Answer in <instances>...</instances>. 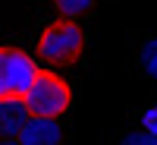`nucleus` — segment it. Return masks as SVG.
<instances>
[{"label":"nucleus","instance_id":"obj_1","mask_svg":"<svg viewBox=\"0 0 157 145\" xmlns=\"http://www.w3.org/2000/svg\"><path fill=\"white\" fill-rule=\"evenodd\" d=\"M85 44H88L85 29L75 19L60 16L38 38V57L44 63H50V66H69V63H75L85 54Z\"/></svg>","mask_w":157,"mask_h":145},{"label":"nucleus","instance_id":"obj_2","mask_svg":"<svg viewBox=\"0 0 157 145\" xmlns=\"http://www.w3.org/2000/svg\"><path fill=\"white\" fill-rule=\"evenodd\" d=\"M25 101V111L29 117H50V120H57L69 111L72 104V88L63 76L50 73V70H38L29 91L22 95Z\"/></svg>","mask_w":157,"mask_h":145},{"label":"nucleus","instance_id":"obj_3","mask_svg":"<svg viewBox=\"0 0 157 145\" xmlns=\"http://www.w3.org/2000/svg\"><path fill=\"white\" fill-rule=\"evenodd\" d=\"M38 66L35 57H29L19 47H0V101L22 98L29 91Z\"/></svg>","mask_w":157,"mask_h":145},{"label":"nucleus","instance_id":"obj_4","mask_svg":"<svg viewBox=\"0 0 157 145\" xmlns=\"http://www.w3.org/2000/svg\"><path fill=\"white\" fill-rule=\"evenodd\" d=\"M19 145H60L63 142V129L57 120L50 117H29L16 133Z\"/></svg>","mask_w":157,"mask_h":145},{"label":"nucleus","instance_id":"obj_5","mask_svg":"<svg viewBox=\"0 0 157 145\" xmlns=\"http://www.w3.org/2000/svg\"><path fill=\"white\" fill-rule=\"evenodd\" d=\"M29 120L22 98H6L0 101V139H16V133L22 129V123Z\"/></svg>","mask_w":157,"mask_h":145},{"label":"nucleus","instance_id":"obj_6","mask_svg":"<svg viewBox=\"0 0 157 145\" xmlns=\"http://www.w3.org/2000/svg\"><path fill=\"white\" fill-rule=\"evenodd\" d=\"M138 60H141V70H145L148 76H154V79H157V38H148V41L141 44Z\"/></svg>","mask_w":157,"mask_h":145},{"label":"nucleus","instance_id":"obj_7","mask_svg":"<svg viewBox=\"0 0 157 145\" xmlns=\"http://www.w3.org/2000/svg\"><path fill=\"white\" fill-rule=\"evenodd\" d=\"M54 6L60 10V16L75 19V16H82V13H88L94 6V0H54Z\"/></svg>","mask_w":157,"mask_h":145},{"label":"nucleus","instance_id":"obj_8","mask_svg":"<svg viewBox=\"0 0 157 145\" xmlns=\"http://www.w3.org/2000/svg\"><path fill=\"white\" fill-rule=\"evenodd\" d=\"M120 145H157V136H154V133H148V129H138V133L123 136V142H120Z\"/></svg>","mask_w":157,"mask_h":145},{"label":"nucleus","instance_id":"obj_9","mask_svg":"<svg viewBox=\"0 0 157 145\" xmlns=\"http://www.w3.org/2000/svg\"><path fill=\"white\" fill-rule=\"evenodd\" d=\"M141 129H148V133H154V136H157V104L145 114V126H141Z\"/></svg>","mask_w":157,"mask_h":145},{"label":"nucleus","instance_id":"obj_10","mask_svg":"<svg viewBox=\"0 0 157 145\" xmlns=\"http://www.w3.org/2000/svg\"><path fill=\"white\" fill-rule=\"evenodd\" d=\"M0 145H19V139H0Z\"/></svg>","mask_w":157,"mask_h":145}]
</instances>
